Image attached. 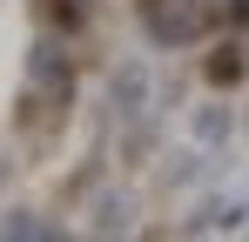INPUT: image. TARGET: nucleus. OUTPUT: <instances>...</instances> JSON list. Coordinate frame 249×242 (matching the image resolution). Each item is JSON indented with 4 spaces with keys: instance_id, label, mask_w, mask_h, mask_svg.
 Returning a JSON list of instances; mask_svg holds the SVG:
<instances>
[{
    "instance_id": "f257e3e1",
    "label": "nucleus",
    "mask_w": 249,
    "mask_h": 242,
    "mask_svg": "<svg viewBox=\"0 0 249 242\" xmlns=\"http://www.w3.org/2000/svg\"><path fill=\"white\" fill-rule=\"evenodd\" d=\"M243 47H215V61H209V81H236L243 74V61H236Z\"/></svg>"
}]
</instances>
